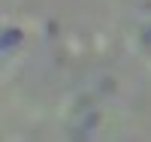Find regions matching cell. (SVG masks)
<instances>
[{"label": "cell", "mask_w": 151, "mask_h": 142, "mask_svg": "<svg viewBox=\"0 0 151 142\" xmlns=\"http://www.w3.org/2000/svg\"><path fill=\"white\" fill-rule=\"evenodd\" d=\"M21 43V33L15 30V27H9V30H3V40H0V51H12V45H18Z\"/></svg>", "instance_id": "obj_1"}]
</instances>
